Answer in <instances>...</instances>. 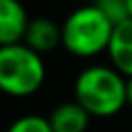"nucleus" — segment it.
I'll list each match as a JSON object with an SVG mask.
<instances>
[{
	"label": "nucleus",
	"instance_id": "5",
	"mask_svg": "<svg viewBox=\"0 0 132 132\" xmlns=\"http://www.w3.org/2000/svg\"><path fill=\"white\" fill-rule=\"evenodd\" d=\"M25 45H29L37 54H50L58 45H62V31L60 25L47 16H35L29 21L27 31H25Z\"/></svg>",
	"mask_w": 132,
	"mask_h": 132
},
{
	"label": "nucleus",
	"instance_id": "1",
	"mask_svg": "<svg viewBox=\"0 0 132 132\" xmlns=\"http://www.w3.org/2000/svg\"><path fill=\"white\" fill-rule=\"evenodd\" d=\"M74 101L91 118H111L126 105V76L113 66L91 64L74 78Z\"/></svg>",
	"mask_w": 132,
	"mask_h": 132
},
{
	"label": "nucleus",
	"instance_id": "9",
	"mask_svg": "<svg viewBox=\"0 0 132 132\" xmlns=\"http://www.w3.org/2000/svg\"><path fill=\"white\" fill-rule=\"evenodd\" d=\"M95 6L103 12V16L116 27L120 23H124L128 16V8H126V0H95Z\"/></svg>",
	"mask_w": 132,
	"mask_h": 132
},
{
	"label": "nucleus",
	"instance_id": "2",
	"mask_svg": "<svg viewBox=\"0 0 132 132\" xmlns=\"http://www.w3.org/2000/svg\"><path fill=\"white\" fill-rule=\"evenodd\" d=\"M62 31V47L76 58H95L107 52L113 25L103 16V12L95 4H85L74 8L64 23Z\"/></svg>",
	"mask_w": 132,
	"mask_h": 132
},
{
	"label": "nucleus",
	"instance_id": "4",
	"mask_svg": "<svg viewBox=\"0 0 132 132\" xmlns=\"http://www.w3.org/2000/svg\"><path fill=\"white\" fill-rule=\"evenodd\" d=\"M29 21L21 0H0V47L21 43Z\"/></svg>",
	"mask_w": 132,
	"mask_h": 132
},
{
	"label": "nucleus",
	"instance_id": "7",
	"mask_svg": "<svg viewBox=\"0 0 132 132\" xmlns=\"http://www.w3.org/2000/svg\"><path fill=\"white\" fill-rule=\"evenodd\" d=\"M47 120L54 132H87L91 116L87 113L85 107H80L72 99V101H64L56 105L52 113L47 116Z\"/></svg>",
	"mask_w": 132,
	"mask_h": 132
},
{
	"label": "nucleus",
	"instance_id": "8",
	"mask_svg": "<svg viewBox=\"0 0 132 132\" xmlns=\"http://www.w3.org/2000/svg\"><path fill=\"white\" fill-rule=\"evenodd\" d=\"M6 132H54L50 126V120L37 113H27L10 122Z\"/></svg>",
	"mask_w": 132,
	"mask_h": 132
},
{
	"label": "nucleus",
	"instance_id": "6",
	"mask_svg": "<svg viewBox=\"0 0 132 132\" xmlns=\"http://www.w3.org/2000/svg\"><path fill=\"white\" fill-rule=\"evenodd\" d=\"M107 56L111 66L120 74H124L126 78L132 76V19H126L124 23L113 27Z\"/></svg>",
	"mask_w": 132,
	"mask_h": 132
},
{
	"label": "nucleus",
	"instance_id": "11",
	"mask_svg": "<svg viewBox=\"0 0 132 132\" xmlns=\"http://www.w3.org/2000/svg\"><path fill=\"white\" fill-rule=\"evenodd\" d=\"M126 8H128V16L132 19V0H126Z\"/></svg>",
	"mask_w": 132,
	"mask_h": 132
},
{
	"label": "nucleus",
	"instance_id": "10",
	"mask_svg": "<svg viewBox=\"0 0 132 132\" xmlns=\"http://www.w3.org/2000/svg\"><path fill=\"white\" fill-rule=\"evenodd\" d=\"M126 105L132 107V76L126 78Z\"/></svg>",
	"mask_w": 132,
	"mask_h": 132
},
{
	"label": "nucleus",
	"instance_id": "3",
	"mask_svg": "<svg viewBox=\"0 0 132 132\" xmlns=\"http://www.w3.org/2000/svg\"><path fill=\"white\" fill-rule=\"evenodd\" d=\"M45 82V62L29 45L12 43L0 47V93L8 97H31Z\"/></svg>",
	"mask_w": 132,
	"mask_h": 132
}]
</instances>
